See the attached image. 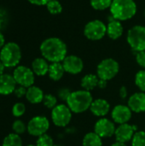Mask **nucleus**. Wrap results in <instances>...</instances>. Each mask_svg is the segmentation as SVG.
<instances>
[{
  "label": "nucleus",
  "mask_w": 145,
  "mask_h": 146,
  "mask_svg": "<svg viewBox=\"0 0 145 146\" xmlns=\"http://www.w3.org/2000/svg\"><path fill=\"white\" fill-rule=\"evenodd\" d=\"M42 56L50 62H61L67 56V45L59 38H48L40 44Z\"/></svg>",
  "instance_id": "nucleus-1"
},
{
  "label": "nucleus",
  "mask_w": 145,
  "mask_h": 146,
  "mask_svg": "<svg viewBox=\"0 0 145 146\" xmlns=\"http://www.w3.org/2000/svg\"><path fill=\"white\" fill-rule=\"evenodd\" d=\"M93 101L92 95L85 90H78L72 92L66 104L73 113L80 114L90 109Z\"/></svg>",
  "instance_id": "nucleus-2"
},
{
  "label": "nucleus",
  "mask_w": 145,
  "mask_h": 146,
  "mask_svg": "<svg viewBox=\"0 0 145 146\" xmlns=\"http://www.w3.org/2000/svg\"><path fill=\"white\" fill-rule=\"evenodd\" d=\"M110 12L114 19L126 21L132 18L137 12V5L134 0H113Z\"/></svg>",
  "instance_id": "nucleus-3"
},
{
  "label": "nucleus",
  "mask_w": 145,
  "mask_h": 146,
  "mask_svg": "<svg viewBox=\"0 0 145 146\" xmlns=\"http://www.w3.org/2000/svg\"><path fill=\"white\" fill-rule=\"evenodd\" d=\"M21 59V50L15 42L6 43L0 50V61L5 68H16Z\"/></svg>",
  "instance_id": "nucleus-4"
},
{
  "label": "nucleus",
  "mask_w": 145,
  "mask_h": 146,
  "mask_svg": "<svg viewBox=\"0 0 145 146\" xmlns=\"http://www.w3.org/2000/svg\"><path fill=\"white\" fill-rule=\"evenodd\" d=\"M126 40L133 50L137 52L145 50V27L140 25L132 27L127 33Z\"/></svg>",
  "instance_id": "nucleus-5"
},
{
  "label": "nucleus",
  "mask_w": 145,
  "mask_h": 146,
  "mask_svg": "<svg viewBox=\"0 0 145 146\" xmlns=\"http://www.w3.org/2000/svg\"><path fill=\"white\" fill-rule=\"evenodd\" d=\"M120 70V65L117 61L113 58L103 59L97 68V74L99 79L110 80L115 78Z\"/></svg>",
  "instance_id": "nucleus-6"
},
{
  "label": "nucleus",
  "mask_w": 145,
  "mask_h": 146,
  "mask_svg": "<svg viewBox=\"0 0 145 146\" xmlns=\"http://www.w3.org/2000/svg\"><path fill=\"white\" fill-rule=\"evenodd\" d=\"M72 113L67 104H57L51 110L52 122L58 127H65L71 121Z\"/></svg>",
  "instance_id": "nucleus-7"
},
{
  "label": "nucleus",
  "mask_w": 145,
  "mask_h": 146,
  "mask_svg": "<svg viewBox=\"0 0 145 146\" xmlns=\"http://www.w3.org/2000/svg\"><path fill=\"white\" fill-rule=\"evenodd\" d=\"M12 75L18 86H21L26 88L33 86L35 81V74L33 71L26 66H17L14 69Z\"/></svg>",
  "instance_id": "nucleus-8"
},
{
  "label": "nucleus",
  "mask_w": 145,
  "mask_h": 146,
  "mask_svg": "<svg viewBox=\"0 0 145 146\" xmlns=\"http://www.w3.org/2000/svg\"><path fill=\"white\" fill-rule=\"evenodd\" d=\"M27 125V133L33 137H39L45 134L50 128V121L44 115H36L32 117Z\"/></svg>",
  "instance_id": "nucleus-9"
},
{
  "label": "nucleus",
  "mask_w": 145,
  "mask_h": 146,
  "mask_svg": "<svg viewBox=\"0 0 145 146\" xmlns=\"http://www.w3.org/2000/svg\"><path fill=\"white\" fill-rule=\"evenodd\" d=\"M84 34L90 40H100L107 34V26L100 20H93L85 25Z\"/></svg>",
  "instance_id": "nucleus-10"
},
{
  "label": "nucleus",
  "mask_w": 145,
  "mask_h": 146,
  "mask_svg": "<svg viewBox=\"0 0 145 146\" xmlns=\"http://www.w3.org/2000/svg\"><path fill=\"white\" fill-rule=\"evenodd\" d=\"M115 124L109 119L101 118L99 119L94 126V133L98 136L103 138H109L115 135Z\"/></svg>",
  "instance_id": "nucleus-11"
},
{
  "label": "nucleus",
  "mask_w": 145,
  "mask_h": 146,
  "mask_svg": "<svg viewBox=\"0 0 145 146\" xmlns=\"http://www.w3.org/2000/svg\"><path fill=\"white\" fill-rule=\"evenodd\" d=\"M132 111L128 107V105L119 104L116 105L111 112V117L115 123L119 125L127 123L132 118Z\"/></svg>",
  "instance_id": "nucleus-12"
},
{
  "label": "nucleus",
  "mask_w": 145,
  "mask_h": 146,
  "mask_svg": "<svg viewBox=\"0 0 145 146\" xmlns=\"http://www.w3.org/2000/svg\"><path fill=\"white\" fill-rule=\"evenodd\" d=\"M138 131V128L134 125H130L128 123L119 125L115 133L116 141L121 143H126L132 141L135 133Z\"/></svg>",
  "instance_id": "nucleus-13"
},
{
  "label": "nucleus",
  "mask_w": 145,
  "mask_h": 146,
  "mask_svg": "<svg viewBox=\"0 0 145 146\" xmlns=\"http://www.w3.org/2000/svg\"><path fill=\"white\" fill-rule=\"evenodd\" d=\"M62 65L65 72L71 74H78L81 73L84 68V62L82 59L75 55H69L62 61Z\"/></svg>",
  "instance_id": "nucleus-14"
},
{
  "label": "nucleus",
  "mask_w": 145,
  "mask_h": 146,
  "mask_svg": "<svg viewBox=\"0 0 145 146\" xmlns=\"http://www.w3.org/2000/svg\"><path fill=\"white\" fill-rule=\"evenodd\" d=\"M17 83L12 74H3L0 76V95L8 96L14 93Z\"/></svg>",
  "instance_id": "nucleus-15"
},
{
  "label": "nucleus",
  "mask_w": 145,
  "mask_h": 146,
  "mask_svg": "<svg viewBox=\"0 0 145 146\" xmlns=\"http://www.w3.org/2000/svg\"><path fill=\"white\" fill-rule=\"evenodd\" d=\"M128 107L132 112L142 113L145 111V92H140L132 94L127 102Z\"/></svg>",
  "instance_id": "nucleus-16"
},
{
  "label": "nucleus",
  "mask_w": 145,
  "mask_h": 146,
  "mask_svg": "<svg viewBox=\"0 0 145 146\" xmlns=\"http://www.w3.org/2000/svg\"><path fill=\"white\" fill-rule=\"evenodd\" d=\"M90 110L95 116L103 117L109 114L110 110V104L103 98H97L92 101Z\"/></svg>",
  "instance_id": "nucleus-17"
},
{
  "label": "nucleus",
  "mask_w": 145,
  "mask_h": 146,
  "mask_svg": "<svg viewBox=\"0 0 145 146\" xmlns=\"http://www.w3.org/2000/svg\"><path fill=\"white\" fill-rule=\"evenodd\" d=\"M44 94L41 88L36 86H32L26 89V99L32 104H38L43 102Z\"/></svg>",
  "instance_id": "nucleus-18"
},
{
  "label": "nucleus",
  "mask_w": 145,
  "mask_h": 146,
  "mask_svg": "<svg viewBox=\"0 0 145 146\" xmlns=\"http://www.w3.org/2000/svg\"><path fill=\"white\" fill-rule=\"evenodd\" d=\"M50 64L44 57H37L32 62V70L37 76H44L48 74Z\"/></svg>",
  "instance_id": "nucleus-19"
},
{
  "label": "nucleus",
  "mask_w": 145,
  "mask_h": 146,
  "mask_svg": "<svg viewBox=\"0 0 145 146\" xmlns=\"http://www.w3.org/2000/svg\"><path fill=\"white\" fill-rule=\"evenodd\" d=\"M107 34L111 39H117L123 34V27L120 21L111 20L107 26Z\"/></svg>",
  "instance_id": "nucleus-20"
},
{
  "label": "nucleus",
  "mask_w": 145,
  "mask_h": 146,
  "mask_svg": "<svg viewBox=\"0 0 145 146\" xmlns=\"http://www.w3.org/2000/svg\"><path fill=\"white\" fill-rule=\"evenodd\" d=\"M64 73H65V70H64L62 63L52 62L50 64L48 75L50 80H52L54 81H58L63 77Z\"/></svg>",
  "instance_id": "nucleus-21"
},
{
  "label": "nucleus",
  "mask_w": 145,
  "mask_h": 146,
  "mask_svg": "<svg viewBox=\"0 0 145 146\" xmlns=\"http://www.w3.org/2000/svg\"><path fill=\"white\" fill-rule=\"evenodd\" d=\"M98 81H99V78L97 75L89 74L85 75L81 79L80 86L83 88V90L90 92V91L94 90L96 87H97Z\"/></svg>",
  "instance_id": "nucleus-22"
},
{
  "label": "nucleus",
  "mask_w": 145,
  "mask_h": 146,
  "mask_svg": "<svg viewBox=\"0 0 145 146\" xmlns=\"http://www.w3.org/2000/svg\"><path fill=\"white\" fill-rule=\"evenodd\" d=\"M83 146H103V140L96 133H87L82 141Z\"/></svg>",
  "instance_id": "nucleus-23"
},
{
  "label": "nucleus",
  "mask_w": 145,
  "mask_h": 146,
  "mask_svg": "<svg viewBox=\"0 0 145 146\" xmlns=\"http://www.w3.org/2000/svg\"><path fill=\"white\" fill-rule=\"evenodd\" d=\"M2 146H23V142L21 135L11 133L4 137L2 142Z\"/></svg>",
  "instance_id": "nucleus-24"
},
{
  "label": "nucleus",
  "mask_w": 145,
  "mask_h": 146,
  "mask_svg": "<svg viewBox=\"0 0 145 146\" xmlns=\"http://www.w3.org/2000/svg\"><path fill=\"white\" fill-rule=\"evenodd\" d=\"M12 130L15 133L18 135H21L27 132V125L21 120L16 119L12 123Z\"/></svg>",
  "instance_id": "nucleus-25"
},
{
  "label": "nucleus",
  "mask_w": 145,
  "mask_h": 146,
  "mask_svg": "<svg viewBox=\"0 0 145 146\" xmlns=\"http://www.w3.org/2000/svg\"><path fill=\"white\" fill-rule=\"evenodd\" d=\"M113 0H91V5L97 10H103L110 8Z\"/></svg>",
  "instance_id": "nucleus-26"
},
{
  "label": "nucleus",
  "mask_w": 145,
  "mask_h": 146,
  "mask_svg": "<svg viewBox=\"0 0 145 146\" xmlns=\"http://www.w3.org/2000/svg\"><path fill=\"white\" fill-rule=\"evenodd\" d=\"M26 105L25 104L21 102H17L15 103L11 109V113L14 117L15 118H20L25 113H26Z\"/></svg>",
  "instance_id": "nucleus-27"
},
{
  "label": "nucleus",
  "mask_w": 145,
  "mask_h": 146,
  "mask_svg": "<svg viewBox=\"0 0 145 146\" xmlns=\"http://www.w3.org/2000/svg\"><path fill=\"white\" fill-rule=\"evenodd\" d=\"M46 8L51 15H58L62 11V6L57 0H50L46 4Z\"/></svg>",
  "instance_id": "nucleus-28"
},
{
  "label": "nucleus",
  "mask_w": 145,
  "mask_h": 146,
  "mask_svg": "<svg viewBox=\"0 0 145 146\" xmlns=\"http://www.w3.org/2000/svg\"><path fill=\"white\" fill-rule=\"evenodd\" d=\"M135 84L138 86V88L145 92V70L138 71L135 75Z\"/></svg>",
  "instance_id": "nucleus-29"
},
{
  "label": "nucleus",
  "mask_w": 145,
  "mask_h": 146,
  "mask_svg": "<svg viewBox=\"0 0 145 146\" xmlns=\"http://www.w3.org/2000/svg\"><path fill=\"white\" fill-rule=\"evenodd\" d=\"M132 146H145V131H137L132 139Z\"/></svg>",
  "instance_id": "nucleus-30"
},
{
  "label": "nucleus",
  "mask_w": 145,
  "mask_h": 146,
  "mask_svg": "<svg viewBox=\"0 0 145 146\" xmlns=\"http://www.w3.org/2000/svg\"><path fill=\"white\" fill-rule=\"evenodd\" d=\"M43 104L44 107L50 110H53L57 105V99L52 94H45L43 99Z\"/></svg>",
  "instance_id": "nucleus-31"
},
{
  "label": "nucleus",
  "mask_w": 145,
  "mask_h": 146,
  "mask_svg": "<svg viewBox=\"0 0 145 146\" xmlns=\"http://www.w3.org/2000/svg\"><path fill=\"white\" fill-rule=\"evenodd\" d=\"M53 139L47 133L38 137L36 140V146H54Z\"/></svg>",
  "instance_id": "nucleus-32"
},
{
  "label": "nucleus",
  "mask_w": 145,
  "mask_h": 146,
  "mask_svg": "<svg viewBox=\"0 0 145 146\" xmlns=\"http://www.w3.org/2000/svg\"><path fill=\"white\" fill-rule=\"evenodd\" d=\"M72 93L71 90L69 88H67V87H62L61 89L58 90L57 92V97L59 98L60 100L62 101H64V102H67L68 97L70 96V94Z\"/></svg>",
  "instance_id": "nucleus-33"
},
{
  "label": "nucleus",
  "mask_w": 145,
  "mask_h": 146,
  "mask_svg": "<svg viewBox=\"0 0 145 146\" xmlns=\"http://www.w3.org/2000/svg\"><path fill=\"white\" fill-rule=\"evenodd\" d=\"M26 89L24 86H16L15 92H14V95L17 98H22L23 97H26Z\"/></svg>",
  "instance_id": "nucleus-34"
},
{
  "label": "nucleus",
  "mask_w": 145,
  "mask_h": 146,
  "mask_svg": "<svg viewBox=\"0 0 145 146\" xmlns=\"http://www.w3.org/2000/svg\"><path fill=\"white\" fill-rule=\"evenodd\" d=\"M136 61H137L138 64L140 67L144 68H145V50L137 52V55H136Z\"/></svg>",
  "instance_id": "nucleus-35"
},
{
  "label": "nucleus",
  "mask_w": 145,
  "mask_h": 146,
  "mask_svg": "<svg viewBox=\"0 0 145 146\" xmlns=\"http://www.w3.org/2000/svg\"><path fill=\"white\" fill-rule=\"evenodd\" d=\"M7 15L3 10L0 9V31L3 27H4L6 26L7 23Z\"/></svg>",
  "instance_id": "nucleus-36"
},
{
  "label": "nucleus",
  "mask_w": 145,
  "mask_h": 146,
  "mask_svg": "<svg viewBox=\"0 0 145 146\" xmlns=\"http://www.w3.org/2000/svg\"><path fill=\"white\" fill-rule=\"evenodd\" d=\"M119 93H120V97H121V99H126V98H127V96H128V91H127V88L126 87V86H121V89H120V92H119Z\"/></svg>",
  "instance_id": "nucleus-37"
},
{
  "label": "nucleus",
  "mask_w": 145,
  "mask_h": 146,
  "mask_svg": "<svg viewBox=\"0 0 145 146\" xmlns=\"http://www.w3.org/2000/svg\"><path fill=\"white\" fill-rule=\"evenodd\" d=\"M27 1L31 3L32 4L42 6V5H46L50 0H27Z\"/></svg>",
  "instance_id": "nucleus-38"
},
{
  "label": "nucleus",
  "mask_w": 145,
  "mask_h": 146,
  "mask_svg": "<svg viewBox=\"0 0 145 146\" xmlns=\"http://www.w3.org/2000/svg\"><path fill=\"white\" fill-rule=\"evenodd\" d=\"M107 84H108V81H107V80H101V79H99L97 87H99V88H101V89H104V88H106Z\"/></svg>",
  "instance_id": "nucleus-39"
},
{
  "label": "nucleus",
  "mask_w": 145,
  "mask_h": 146,
  "mask_svg": "<svg viewBox=\"0 0 145 146\" xmlns=\"http://www.w3.org/2000/svg\"><path fill=\"white\" fill-rule=\"evenodd\" d=\"M5 44V38L3 34L2 33V32L0 31V50L3 48V46Z\"/></svg>",
  "instance_id": "nucleus-40"
},
{
  "label": "nucleus",
  "mask_w": 145,
  "mask_h": 146,
  "mask_svg": "<svg viewBox=\"0 0 145 146\" xmlns=\"http://www.w3.org/2000/svg\"><path fill=\"white\" fill-rule=\"evenodd\" d=\"M4 69H5V67H4V65L2 63V62L0 61V76H1L2 74H4Z\"/></svg>",
  "instance_id": "nucleus-41"
},
{
  "label": "nucleus",
  "mask_w": 145,
  "mask_h": 146,
  "mask_svg": "<svg viewBox=\"0 0 145 146\" xmlns=\"http://www.w3.org/2000/svg\"><path fill=\"white\" fill-rule=\"evenodd\" d=\"M111 146H127L126 145V143H121V142H118L116 141L115 143H114Z\"/></svg>",
  "instance_id": "nucleus-42"
},
{
  "label": "nucleus",
  "mask_w": 145,
  "mask_h": 146,
  "mask_svg": "<svg viewBox=\"0 0 145 146\" xmlns=\"http://www.w3.org/2000/svg\"><path fill=\"white\" fill-rule=\"evenodd\" d=\"M26 146H36V145H27Z\"/></svg>",
  "instance_id": "nucleus-43"
},
{
  "label": "nucleus",
  "mask_w": 145,
  "mask_h": 146,
  "mask_svg": "<svg viewBox=\"0 0 145 146\" xmlns=\"http://www.w3.org/2000/svg\"><path fill=\"white\" fill-rule=\"evenodd\" d=\"M54 146H62V145H54Z\"/></svg>",
  "instance_id": "nucleus-44"
},
{
  "label": "nucleus",
  "mask_w": 145,
  "mask_h": 146,
  "mask_svg": "<svg viewBox=\"0 0 145 146\" xmlns=\"http://www.w3.org/2000/svg\"><path fill=\"white\" fill-rule=\"evenodd\" d=\"M144 15H145V11H144Z\"/></svg>",
  "instance_id": "nucleus-45"
}]
</instances>
